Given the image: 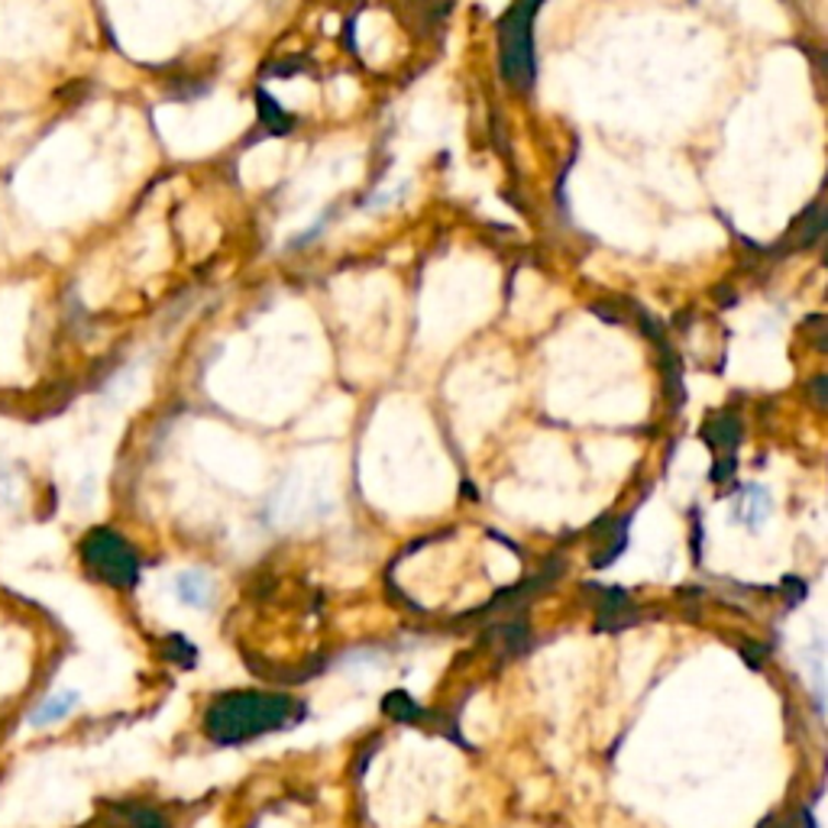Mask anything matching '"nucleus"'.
<instances>
[{"mask_svg":"<svg viewBox=\"0 0 828 828\" xmlns=\"http://www.w3.org/2000/svg\"><path fill=\"white\" fill-rule=\"evenodd\" d=\"M385 715H392L395 722H418L421 718V708L418 702L411 700L408 693H388L383 702Z\"/></svg>","mask_w":828,"mask_h":828,"instance_id":"nucleus-8","label":"nucleus"},{"mask_svg":"<svg viewBox=\"0 0 828 828\" xmlns=\"http://www.w3.org/2000/svg\"><path fill=\"white\" fill-rule=\"evenodd\" d=\"M111 819L121 828H169V819L159 809L143 803H117L111 809Z\"/></svg>","mask_w":828,"mask_h":828,"instance_id":"nucleus-5","label":"nucleus"},{"mask_svg":"<svg viewBox=\"0 0 828 828\" xmlns=\"http://www.w3.org/2000/svg\"><path fill=\"white\" fill-rule=\"evenodd\" d=\"M518 3H521V7H514V10H511V16H518V20H531V10H534L541 0H518Z\"/></svg>","mask_w":828,"mask_h":828,"instance_id":"nucleus-10","label":"nucleus"},{"mask_svg":"<svg viewBox=\"0 0 828 828\" xmlns=\"http://www.w3.org/2000/svg\"><path fill=\"white\" fill-rule=\"evenodd\" d=\"M78 702H81V693H78V690H65V693H56V696H46V700L30 712L26 722H30L33 728H49V725L68 718V715L78 708Z\"/></svg>","mask_w":828,"mask_h":828,"instance_id":"nucleus-3","label":"nucleus"},{"mask_svg":"<svg viewBox=\"0 0 828 828\" xmlns=\"http://www.w3.org/2000/svg\"><path fill=\"white\" fill-rule=\"evenodd\" d=\"M305 718V705L282 693H227L204 715V731L214 745H243L250 738L292 728Z\"/></svg>","mask_w":828,"mask_h":828,"instance_id":"nucleus-1","label":"nucleus"},{"mask_svg":"<svg viewBox=\"0 0 828 828\" xmlns=\"http://www.w3.org/2000/svg\"><path fill=\"white\" fill-rule=\"evenodd\" d=\"M81 560L101 582L114 589H133L139 582V557L111 528H94L81 541Z\"/></svg>","mask_w":828,"mask_h":828,"instance_id":"nucleus-2","label":"nucleus"},{"mask_svg":"<svg viewBox=\"0 0 828 828\" xmlns=\"http://www.w3.org/2000/svg\"><path fill=\"white\" fill-rule=\"evenodd\" d=\"M622 619H632V609H628V599H625V592H609L605 599H602V615H599V628H612V625H625Z\"/></svg>","mask_w":828,"mask_h":828,"instance_id":"nucleus-7","label":"nucleus"},{"mask_svg":"<svg viewBox=\"0 0 828 828\" xmlns=\"http://www.w3.org/2000/svg\"><path fill=\"white\" fill-rule=\"evenodd\" d=\"M175 592H179V602H185L192 609L214 605V582L201 570H185V574L175 576Z\"/></svg>","mask_w":828,"mask_h":828,"instance_id":"nucleus-4","label":"nucleus"},{"mask_svg":"<svg viewBox=\"0 0 828 828\" xmlns=\"http://www.w3.org/2000/svg\"><path fill=\"white\" fill-rule=\"evenodd\" d=\"M764 828H793V826H786V823H776V826H764Z\"/></svg>","mask_w":828,"mask_h":828,"instance_id":"nucleus-11","label":"nucleus"},{"mask_svg":"<svg viewBox=\"0 0 828 828\" xmlns=\"http://www.w3.org/2000/svg\"><path fill=\"white\" fill-rule=\"evenodd\" d=\"M166 657L179 667H194L197 660V650L192 647V640L182 635H169L166 637Z\"/></svg>","mask_w":828,"mask_h":828,"instance_id":"nucleus-9","label":"nucleus"},{"mask_svg":"<svg viewBox=\"0 0 828 828\" xmlns=\"http://www.w3.org/2000/svg\"><path fill=\"white\" fill-rule=\"evenodd\" d=\"M770 514V496H767L764 486H748L745 496H741V518L748 528H761Z\"/></svg>","mask_w":828,"mask_h":828,"instance_id":"nucleus-6","label":"nucleus"}]
</instances>
